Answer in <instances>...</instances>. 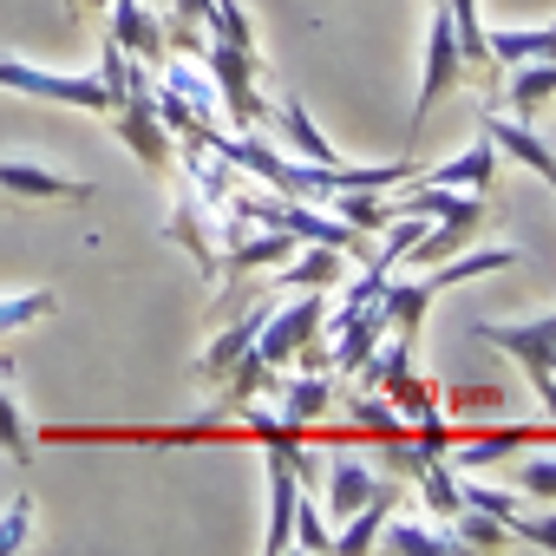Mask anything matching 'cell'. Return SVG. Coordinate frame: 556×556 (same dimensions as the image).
<instances>
[{
    "instance_id": "6da1fadb",
    "label": "cell",
    "mask_w": 556,
    "mask_h": 556,
    "mask_svg": "<svg viewBox=\"0 0 556 556\" xmlns=\"http://www.w3.org/2000/svg\"><path fill=\"white\" fill-rule=\"evenodd\" d=\"M517 262H523V255H517L510 242H497V249H458V255H445V262H432V268H413V282H387L380 315H387V328H393V334H406V341L419 348L426 308H432L445 289L478 282V275H504V268H517Z\"/></svg>"
},
{
    "instance_id": "7a4b0ae2",
    "label": "cell",
    "mask_w": 556,
    "mask_h": 556,
    "mask_svg": "<svg viewBox=\"0 0 556 556\" xmlns=\"http://www.w3.org/2000/svg\"><path fill=\"white\" fill-rule=\"evenodd\" d=\"M112 131L131 144V157L144 164V170H170L177 164V138H170V125H164V112H157V79L151 73H138V60H131V79H125V92L112 99Z\"/></svg>"
},
{
    "instance_id": "3957f363",
    "label": "cell",
    "mask_w": 556,
    "mask_h": 556,
    "mask_svg": "<svg viewBox=\"0 0 556 556\" xmlns=\"http://www.w3.org/2000/svg\"><path fill=\"white\" fill-rule=\"evenodd\" d=\"M471 334L523 367L530 393L543 400V413H549V426H556V308L536 315V321H478Z\"/></svg>"
},
{
    "instance_id": "277c9868",
    "label": "cell",
    "mask_w": 556,
    "mask_h": 556,
    "mask_svg": "<svg viewBox=\"0 0 556 556\" xmlns=\"http://www.w3.org/2000/svg\"><path fill=\"white\" fill-rule=\"evenodd\" d=\"M203 73L216 79V99H223V112H229V125L236 131H255L262 125V99H255V47L249 40H223V34H210L203 40Z\"/></svg>"
},
{
    "instance_id": "5b68a950",
    "label": "cell",
    "mask_w": 556,
    "mask_h": 556,
    "mask_svg": "<svg viewBox=\"0 0 556 556\" xmlns=\"http://www.w3.org/2000/svg\"><path fill=\"white\" fill-rule=\"evenodd\" d=\"M321 328H328V295L321 289H295L289 308H268V321L255 334V361L262 367H289L295 354H308L321 341Z\"/></svg>"
},
{
    "instance_id": "8992f818",
    "label": "cell",
    "mask_w": 556,
    "mask_h": 556,
    "mask_svg": "<svg viewBox=\"0 0 556 556\" xmlns=\"http://www.w3.org/2000/svg\"><path fill=\"white\" fill-rule=\"evenodd\" d=\"M0 86L8 92H27V99H53V105H79V112H112V92L99 73H40L27 60H8L0 53Z\"/></svg>"
},
{
    "instance_id": "52a82bcc",
    "label": "cell",
    "mask_w": 556,
    "mask_h": 556,
    "mask_svg": "<svg viewBox=\"0 0 556 556\" xmlns=\"http://www.w3.org/2000/svg\"><path fill=\"white\" fill-rule=\"evenodd\" d=\"M458 86H465V53H458V34H452L445 0H432V34H426V79H419V105H413V138L426 131V112L439 99H452Z\"/></svg>"
},
{
    "instance_id": "ba28073f",
    "label": "cell",
    "mask_w": 556,
    "mask_h": 556,
    "mask_svg": "<svg viewBox=\"0 0 556 556\" xmlns=\"http://www.w3.org/2000/svg\"><path fill=\"white\" fill-rule=\"evenodd\" d=\"M0 190L14 203H92L99 197L92 177H66V170L34 164V157H0Z\"/></svg>"
},
{
    "instance_id": "9c48e42d",
    "label": "cell",
    "mask_w": 556,
    "mask_h": 556,
    "mask_svg": "<svg viewBox=\"0 0 556 556\" xmlns=\"http://www.w3.org/2000/svg\"><path fill=\"white\" fill-rule=\"evenodd\" d=\"M262 321H268V308H242V315H236V321H229V328H223V334L203 348V354H197V374H203V387H223V380H229V367H236V361L255 348Z\"/></svg>"
},
{
    "instance_id": "30bf717a",
    "label": "cell",
    "mask_w": 556,
    "mask_h": 556,
    "mask_svg": "<svg viewBox=\"0 0 556 556\" xmlns=\"http://www.w3.org/2000/svg\"><path fill=\"white\" fill-rule=\"evenodd\" d=\"M374 491H380V471H374L361 452H334V458H328V517H334V523L354 517Z\"/></svg>"
},
{
    "instance_id": "8fae6325",
    "label": "cell",
    "mask_w": 556,
    "mask_h": 556,
    "mask_svg": "<svg viewBox=\"0 0 556 556\" xmlns=\"http://www.w3.org/2000/svg\"><path fill=\"white\" fill-rule=\"evenodd\" d=\"M400 510V484L393 478H380V491L354 510V517H341V530H334V556H367L374 543H380V523Z\"/></svg>"
},
{
    "instance_id": "7c38bea8",
    "label": "cell",
    "mask_w": 556,
    "mask_h": 556,
    "mask_svg": "<svg viewBox=\"0 0 556 556\" xmlns=\"http://www.w3.org/2000/svg\"><path fill=\"white\" fill-rule=\"evenodd\" d=\"M484 138L504 151V157H517L523 170H536L543 184H556V151L523 125V118H504V112H484Z\"/></svg>"
},
{
    "instance_id": "4fadbf2b",
    "label": "cell",
    "mask_w": 556,
    "mask_h": 556,
    "mask_svg": "<svg viewBox=\"0 0 556 556\" xmlns=\"http://www.w3.org/2000/svg\"><path fill=\"white\" fill-rule=\"evenodd\" d=\"M268 393L282 400L275 413H282V419H289L295 432H308V426H315V419H321V413L334 406V387H328V374H308V367H302L295 380H282V374H275V387H268Z\"/></svg>"
},
{
    "instance_id": "5bb4252c",
    "label": "cell",
    "mask_w": 556,
    "mask_h": 556,
    "mask_svg": "<svg viewBox=\"0 0 556 556\" xmlns=\"http://www.w3.org/2000/svg\"><path fill=\"white\" fill-rule=\"evenodd\" d=\"M112 40L131 53V60H164L170 47H164V21L144 8V0H112Z\"/></svg>"
},
{
    "instance_id": "9a60e30c",
    "label": "cell",
    "mask_w": 556,
    "mask_h": 556,
    "mask_svg": "<svg viewBox=\"0 0 556 556\" xmlns=\"http://www.w3.org/2000/svg\"><path fill=\"white\" fill-rule=\"evenodd\" d=\"M491 170H497V144L484 138V144H471V151H458V157H445V164L419 170L413 184H445V190H484V184H491Z\"/></svg>"
},
{
    "instance_id": "2e32d148",
    "label": "cell",
    "mask_w": 556,
    "mask_h": 556,
    "mask_svg": "<svg viewBox=\"0 0 556 556\" xmlns=\"http://www.w3.org/2000/svg\"><path fill=\"white\" fill-rule=\"evenodd\" d=\"M523 445H530V432H523V426H497V432H484V439H458L445 458H452V471H491V465L517 458Z\"/></svg>"
},
{
    "instance_id": "e0dca14e",
    "label": "cell",
    "mask_w": 556,
    "mask_h": 556,
    "mask_svg": "<svg viewBox=\"0 0 556 556\" xmlns=\"http://www.w3.org/2000/svg\"><path fill=\"white\" fill-rule=\"evenodd\" d=\"M556 99V60H523V66H510V92H504V105L530 125L543 105Z\"/></svg>"
},
{
    "instance_id": "ac0fdd59",
    "label": "cell",
    "mask_w": 556,
    "mask_h": 556,
    "mask_svg": "<svg viewBox=\"0 0 556 556\" xmlns=\"http://www.w3.org/2000/svg\"><path fill=\"white\" fill-rule=\"evenodd\" d=\"M380 543L400 549V556H452V549H458L452 530H426V517H400V510L380 523Z\"/></svg>"
},
{
    "instance_id": "d6986e66",
    "label": "cell",
    "mask_w": 556,
    "mask_h": 556,
    "mask_svg": "<svg viewBox=\"0 0 556 556\" xmlns=\"http://www.w3.org/2000/svg\"><path fill=\"white\" fill-rule=\"evenodd\" d=\"M491 60L497 66H523V60H556V21L549 27H491Z\"/></svg>"
},
{
    "instance_id": "ffe728a7",
    "label": "cell",
    "mask_w": 556,
    "mask_h": 556,
    "mask_svg": "<svg viewBox=\"0 0 556 556\" xmlns=\"http://www.w3.org/2000/svg\"><path fill=\"white\" fill-rule=\"evenodd\" d=\"M295 255V236L289 229H268L262 223V236H242V242H229V275H255V268H275V262H289Z\"/></svg>"
},
{
    "instance_id": "44dd1931",
    "label": "cell",
    "mask_w": 556,
    "mask_h": 556,
    "mask_svg": "<svg viewBox=\"0 0 556 556\" xmlns=\"http://www.w3.org/2000/svg\"><path fill=\"white\" fill-rule=\"evenodd\" d=\"M170 236H177V242H184V249L203 262V275H216V268H223V249H216L210 223H197V190H190V184L177 190V216H170Z\"/></svg>"
},
{
    "instance_id": "7402d4cb",
    "label": "cell",
    "mask_w": 556,
    "mask_h": 556,
    "mask_svg": "<svg viewBox=\"0 0 556 556\" xmlns=\"http://www.w3.org/2000/svg\"><path fill=\"white\" fill-rule=\"evenodd\" d=\"M348 275V249H328V242H308V255L295 262V268H282V289L295 295V289H334Z\"/></svg>"
},
{
    "instance_id": "603a6c76",
    "label": "cell",
    "mask_w": 556,
    "mask_h": 556,
    "mask_svg": "<svg viewBox=\"0 0 556 556\" xmlns=\"http://www.w3.org/2000/svg\"><path fill=\"white\" fill-rule=\"evenodd\" d=\"M268 112H275V125H282V138H289V144H295V151H302L308 164H341V151H334V144H328V138L315 131V118H308V112H302L295 99L268 105Z\"/></svg>"
},
{
    "instance_id": "cb8c5ba5",
    "label": "cell",
    "mask_w": 556,
    "mask_h": 556,
    "mask_svg": "<svg viewBox=\"0 0 556 556\" xmlns=\"http://www.w3.org/2000/svg\"><path fill=\"white\" fill-rule=\"evenodd\" d=\"M413 484H419V497H426V510H432V517H445V523L458 517V478H452V458H445V452H439V458H426V465L413 471Z\"/></svg>"
},
{
    "instance_id": "d4e9b609",
    "label": "cell",
    "mask_w": 556,
    "mask_h": 556,
    "mask_svg": "<svg viewBox=\"0 0 556 556\" xmlns=\"http://www.w3.org/2000/svg\"><path fill=\"white\" fill-rule=\"evenodd\" d=\"M0 452H8L14 465H34V426H27V413H21L8 380H0Z\"/></svg>"
},
{
    "instance_id": "484cf974",
    "label": "cell",
    "mask_w": 556,
    "mask_h": 556,
    "mask_svg": "<svg viewBox=\"0 0 556 556\" xmlns=\"http://www.w3.org/2000/svg\"><path fill=\"white\" fill-rule=\"evenodd\" d=\"M452 536H458V549H504L510 543V523H497L484 510H458L452 517Z\"/></svg>"
},
{
    "instance_id": "4316f807",
    "label": "cell",
    "mask_w": 556,
    "mask_h": 556,
    "mask_svg": "<svg viewBox=\"0 0 556 556\" xmlns=\"http://www.w3.org/2000/svg\"><path fill=\"white\" fill-rule=\"evenodd\" d=\"M458 510H484V517L510 523L523 504H517V491H497V484H478V478H465V484H458Z\"/></svg>"
},
{
    "instance_id": "83f0119b",
    "label": "cell",
    "mask_w": 556,
    "mask_h": 556,
    "mask_svg": "<svg viewBox=\"0 0 556 556\" xmlns=\"http://www.w3.org/2000/svg\"><path fill=\"white\" fill-rule=\"evenodd\" d=\"M295 543L308 549V556H328L334 549V530H328V517H321V504L302 491V504H295Z\"/></svg>"
},
{
    "instance_id": "f1b7e54d",
    "label": "cell",
    "mask_w": 556,
    "mask_h": 556,
    "mask_svg": "<svg viewBox=\"0 0 556 556\" xmlns=\"http://www.w3.org/2000/svg\"><path fill=\"white\" fill-rule=\"evenodd\" d=\"M27 543H34V491H14L8 517H0V556H14Z\"/></svg>"
},
{
    "instance_id": "f546056e",
    "label": "cell",
    "mask_w": 556,
    "mask_h": 556,
    "mask_svg": "<svg viewBox=\"0 0 556 556\" xmlns=\"http://www.w3.org/2000/svg\"><path fill=\"white\" fill-rule=\"evenodd\" d=\"M53 315V289H27V295H0V334H14L27 321Z\"/></svg>"
},
{
    "instance_id": "4dcf8cb0",
    "label": "cell",
    "mask_w": 556,
    "mask_h": 556,
    "mask_svg": "<svg viewBox=\"0 0 556 556\" xmlns=\"http://www.w3.org/2000/svg\"><path fill=\"white\" fill-rule=\"evenodd\" d=\"M203 27H210V34H223V40H249V47H255V27H249V14L236 8V0H210Z\"/></svg>"
},
{
    "instance_id": "1f68e13d",
    "label": "cell",
    "mask_w": 556,
    "mask_h": 556,
    "mask_svg": "<svg viewBox=\"0 0 556 556\" xmlns=\"http://www.w3.org/2000/svg\"><path fill=\"white\" fill-rule=\"evenodd\" d=\"M510 543H536V549H556V510H517L510 517Z\"/></svg>"
},
{
    "instance_id": "d6a6232c",
    "label": "cell",
    "mask_w": 556,
    "mask_h": 556,
    "mask_svg": "<svg viewBox=\"0 0 556 556\" xmlns=\"http://www.w3.org/2000/svg\"><path fill=\"white\" fill-rule=\"evenodd\" d=\"M517 484H523L530 497H556V452L523 458V465H517Z\"/></svg>"
},
{
    "instance_id": "836d02e7",
    "label": "cell",
    "mask_w": 556,
    "mask_h": 556,
    "mask_svg": "<svg viewBox=\"0 0 556 556\" xmlns=\"http://www.w3.org/2000/svg\"><path fill=\"white\" fill-rule=\"evenodd\" d=\"M549 190H556V184H549Z\"/></svg>"
}]
</instances>
